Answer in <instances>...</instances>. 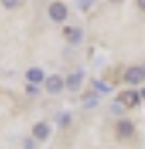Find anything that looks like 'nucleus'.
<instances>
[{"label":"nucleus","mask_w":145,"mask_h":149,"mask_svg":"<svg viewBox=\"0 0 145 149\" xmlns=\"http://www.w3.org/2000/svg\"><path fill=\"white\" fill-rule=\"evenodd\" d=\"M48 14L54 22H64L68 18V6L62 4V2H54V4L48 6Z\"/></svg>","instance_id":"f257e3e1"},{"label":"nucleus","mask_w":145,"mask_h":149,"mask_svg":"<svg viewBox=\"0 0 145 149\" xmlns=\"http://www.w3.org/2000/svg\"><path fill=\"white\" fill-rule=\"evenodd\" d=\"M64 90V80L58 76V74H52L46 78V92L52 93V95H58V93Z\"/></svg>","instance_id":"f03ea898"},{"label":"nucleus","mask_w":145,"mask_h":149,"mask_svg":"<svg viewBox=\"0 0 145 149\" xmlns=\"http://www.w3.org/2000/svg\"><path fill=\"white\" fill-rule=\"evenodd\" d=\"M145 78V74H143V68H137V66H131V68H127L125 70V74H123V80L127 81V84H141Z\"/></svg>","instance_id":"7ed1b4c3"},{"label":"nucleus","mask_w":145,"mask_h":149,"mask_svg":"<svg viewBox=\"0 0 145 149\" xmlns=\"http://www.w3.org/2000/svg\"><path fill=\"white\" fill-rule=\"evenodd\" d=\"M84 70H76V72H72L70 76L66 78V88L70 92H78L79 86H82V81H84Z\"/></svg>","instance_id":"20e7f679"},{"label":"nucleus","mask_w":145,"mask_h":149,"mask_svg":"<svg viewBox=\"0 0 145 149\" xmlns=\"http://www.w3.org/2000/svg\"><path fill=\"white\" fill-rule=\"evenodd\" d=\"M115 131H117L119 137H131L135 133V125H133V121H129V119H119L115 123Z\"/></svg>","instance_id":"39448f33"},{"label":"nucleus","mask_w":145,"mask_h":149,"mask_svg":"<svg viewBox=\"0 0 145 149\" xmlns=\"http://www.w3.org/2000/svg\"><path fill=\"white\" fill-rule=\"evenodd\" d=\"M32 135H34V139H38V141H46V139L50 137V125H48L46 121H38V123L32 127Z\"/></svg>","instance_id":"423d86ee"},{"label":"nucleus","mask_w":145,"mask_h":149,"mask_svg":"<svg viewBox=\"0 0 145 149\" xmlns=\"http://www.w3.org/2000/svg\"><path fill=\"white\" fill-rule=\"evenodd\" d=\"M26 80L30 81L32 86L40 84V81H46L44 70H42V68H28V72H26Z\"/></svg>","instance_id":"0eeeda50"},{"label":"nucleus","mask_w":145,"mask_h":149,"mask_svg":"<svg viewBox=\"0 0 145 149\" xmlns=\"http://www.w3.org/2000/svg\"><path fill=\"white\" fill-rule=\"evenodd\" d=\"M64 36H66V40L70 44H79L82 38H84V32L79 28H66L64 30Z\"/></svg>","instance_id":"6e6552de"},{"label":"nucleus","mask_w":145,"mask_h":149,"mask_svg":"<svg viewBox=\"0 0 145 149\" xmlns=\"http://www.w3.org/2000/svg\"><path fill=\"white\" fill-rule=\"evenodd\" d=\"M119 103H123V105H137L139 103V95L135 92H123L119 95Z\"/></svg>","instance_id":"1a4fd4ad"},{"label":"nucleus","mask_w":145,"mask_h":149,"mask_svg":"<svg viewBox=\"0 0 145 149\" xmlns=\"http://www.w3.org/2000/svg\"><path fill=\"white\" fill-rule=\"evenodd\" d=\"M93 88H96L100 93H109L112 92V88H109L105 81H101V80H93Z\"/></svg>","instance_id":"9d476101"},{"label":"nucleus","mask_w":145,"mask_h":149,"mask_svg":"<svg viewBox=\"0 0 145 149\" xmlns=\"http://www.w3.org/2000/svg\"><path fill=\"white\" fill-rule=\"evenodd\" d=\"M70 119H72V115H70V113H60V115H58V125H60V127H68V125H70Z\"/></svg>","instance_id":"9b49d317"},{"label":"nucleus","mask_w":145,"mask_h":149,"mask_svg":"<svg viewBox=\"0 0 145 149\" xmlns=\"http://www.w3.org/2000/svg\"><path fill=\"white\" fill-rule=\"evenodd\" d=\"M84 105H86V107H96V105H98V97L86 95V97H84Z\"/></svg>","instance_id":"f8f14e48"},{"label":"nucleus","mask_w":145,"mask_h":149,"mask_svg":"<svg viewBox=\"0 0 145 149\" xmlns=\"http://www.w3.org/2000/svg\"><path fill=\"white\" fill-rule=\"evenodd\" d=\"M2 6H4V8H18V6H20V2H18V0H4V2H2Z\"/></svg>","instance_id":"ddd939ff"},{"label":"nucleus","mask_w":145,"mask_h":149,"mask_svg":"<svg viewBox=\"0 0 145 149\" xmlns=\"http://www.w3.org/2000/svg\"><path fill=\"white\" fill-rule=\"evenodd\" d=\"M78 6L82 8V10H88L89 6H91V2H78Z\"/></svg>","instance_id":"4468645a"},{"label":"nucleus","mask_w":145,"mask_h":149,"mask_svg":"<svg viewBox=\"0 0 145 149\" xmlns=\"http://www.w3.org/2000/svg\"><path fill=\"white\" fill-rule=\"evenodd\" d=\"M28 93H38V90H36V86H32V84H30V86H28Z\"/></svg>","instance_id":"2eb2a0df"},{"label":"nucleus","mask_w":145,"mask_h":149,"mask_svg":"<svg viewBox=\"0 0 145 149\" xmlns=\"http://www.w3.org/2000/svg\"><path fill=\"white\" fill-rule=\"evenodd\" d=\"M137 6H139V8L145 12V0H139V2H137Z\"/></svg>","instance_id":"dca6fc26"},{"label":"nucleus","mask_w":145,"mask_h":149,"mask_svg":"<svg viewBox=\"0 0 145 149\" xmlns=\"http://www.w3.org/2000/svg\"><path fill=\"white\" fill-rule=\"evenodd\" d=\"M26 149H34V143H32V141H26Z\"/></svg>","instance_id":"f3484780"},{"label":"nucleus","mask_w":145,"mask_h":149,"mask_svg":"<svg viewBox=\"0 0 145 149\" xmlns=\"http://www.w3.org/2000/svg\"><path fill=\"white\" fill-rule=\"evenodd\" d=\"M143 74H145V66H143Z\"/></svg>","instance_id":"a211bd4d"}]
</instances>
